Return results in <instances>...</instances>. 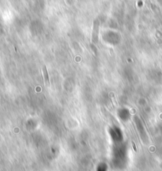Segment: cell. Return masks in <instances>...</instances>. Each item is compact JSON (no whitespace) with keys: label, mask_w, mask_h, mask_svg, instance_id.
<instances>
[{"label":"cell","mask_w":162,"mask_h":171,"mask_svg":"<svg viewBox=\"0 0 162 171\" xmlns=\"http://www.w3.org/2000/svg\"><path fill=\"white\" fill-rule=\"evenodd\" d=\"M42 70H43V73H44L45 83H46L47 85L49 86V85H50V81H49V77H48V72H47V69H46V67H45V65L43 66V68H42Z\"/></svg>","instance_id":"6da1fadb"}]
</instances>
